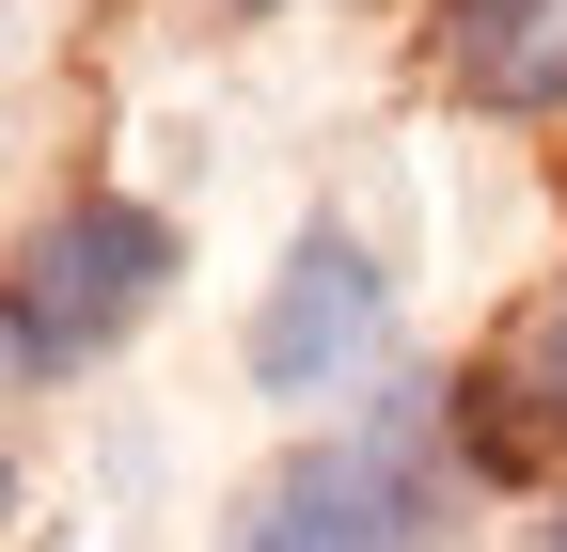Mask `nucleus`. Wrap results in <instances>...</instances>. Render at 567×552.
<instances>
[{"label":"nucleus","mask_w":567,"mask_h":552,"mask_svg":"<svg viewBox=\"0 0 567 552\" xmlns=\"http://www.w3.org/2000/svg\"><path fill=\"white\" fill-rule=\"evenodd\" d=\"M158 285H174V222L158 205H63V222L0 268V364H32V379L95 364V348H126V331L158 316Z\"/></svg>","instance_id":"nucleus-1"},{"label":"nucleus","mask_w":567,"mask_h":552,"mask_svg":"<svg viewBox=\"0 0 567 552\" xmlns=\"http://www.w3.org/2000/svg\"><path fill=\"white\" fill-rule=\"evenodd\" d=\"M505 395H536V427H567V285L536 300V331H520V379Z\"/></svg>","instance_id":"nucleus-4"},{"label":"nucleus","mask_w":567,"mask_h":552,"mask_svg":"<svg viewBox=\"0 0 567 552\" xmlns=\"http://www.w3.org/2000/svg\"><path fill=\"white\" fill-rule=\"evenodd\" d=\"M363 348H379V268L347 253V237H300V268H284V300L252 331V379L268 395H316L331 364H363Z\"/></svg>","instance_id":"nucleus-2"},{"label":"nucleus","mask_w":567,"mask_h":552,"mask_svg":"<svg viewBox=\"0 0 567 552\" xmlns=\"http://www.w3.org/2000/svg\"><path fill=\"white\" fill-rule=\"evenodd\" d=\"M457 95L551 111L567 95V0H473V17H457Z\"/></svg>","instance_id":"nucleus-3"},{"label":"nucleus","mask_w":567,"mask_h":552,"mask_svg":"<svg viewBox=\"0 0 567 552\" xmlns=\"http://www.w3.org/2000/svg\"><path fill=\"white\" fill-rule=\"evenodd\" d=\"M0 505H17V473H0Z\"/></svg>","instance_id":"nucleus-5"}]
</instances>
